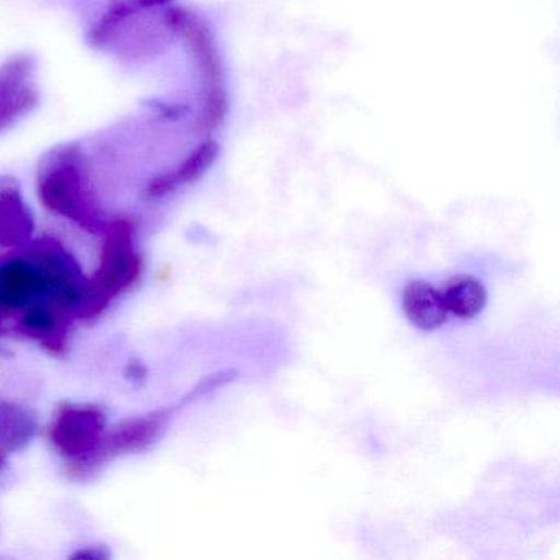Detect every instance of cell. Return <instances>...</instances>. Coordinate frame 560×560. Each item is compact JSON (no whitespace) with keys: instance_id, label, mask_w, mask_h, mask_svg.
Masks as SVG:
<instances>
[{"instance_id":"6da1fadb","label":"cell","mask_w":560,"mask_h":560,"mask_svg":"<svg viewBox=\"0 0 560 560\" xmlns=\"http://www.w3.org/2000/svg\"><path fill=\"white\" fill-rule=\"evenodd\" d=\"M91 186L88 159L80 147H57L42 156L37 175L42 205L90 234H97L106 229L107 222Z\"/></svg>"},{"instance_id":"7a4b0ae2","label":"cell","mask_w":560,"mask_h":560,"mask_svg":"<svg viewBox=\"0 0 560 560\" xmlns=\"http://www.w3.org/2000/svg\"><path fill=\"white\" fill-rule=\"evenodd\" d=\"M103 232L100 268L93 280L84 284L78 303L77 314L81 319L100 316L119 294L133 287L142 275V258L133 244V222L126 218L114 219L107 222Z\"/></svg>"},{"instance_id":"3957f363","label":"cell","mask_w":560,"mask_h":560,"mask_svg":"<svg viewBox=\"0 0 560 560\" xmlns=\"http://www.w3.org/2000/svg\"><path fill=\"white\" fill-rule=\"evenodd\" d=\"M31 261L38 275V294L51 306L77 311L86 280L77 258L57 238L44 237L32 247Z\"/></svg>"},{"instance_id":"277c9868","label":"cell","mask_w":560,"mask_h":560,"mask_svg":"<svg viewBox=\"0 0 560 560\" xmlns=\"http://www.w3.org/2000/svg\"><path fill=\"white\" fill-rule=\"evenodd\" d=\"M175 408L162 409L150 415L137 416L119 422L113 431H106L100 447L80 462H73L78 477L86 471L96 470L101 465L120 455L136 454L155 444L156 439L165 431L166 422L172 418Z\"/></svg>"},{"instance_id":"5b68a950","label":"cell","mask_w":560,"mask_h":560,"mask_svg":"<svg viewBox=\"0 0 560 560\" xmlns=\"http://www.w3.org/2000/svg\"><path fill=\"white\" fill-rule=\"evenodd\" d=\"M37 73L34 55H14L0 65V136L14 129L40 104Z\"/></svg>"},{"instance_id":"8992f818","label":"cell","mask_w":560,"mask_h":560,"mask_svg":"<svg viewBox=\"0 0 560 560\" xmlns=\"http://www.w3.org/2000/svg\"><path fill=\"white\" fill-rule=\"evenodd\" d=\"M106 416L93 405L61 406L50 425V441L73 462L90 457L106 434Z\"/></svg>"},{"instance_id":"52a82bcc","label":"cell","mask_w":560,"mask_h":560,"mask_svg":"<svg viewBox=\"0 0 560 560\" xmlns=\"http://www.w3.org/2000/svg\"><path fill=\"white\" fill-rule=\"evenodd\" d=\"M163 22L170 31L182 35L191 48L205 80V96L224 91L221 60L209 28L192 12L182 8L168 9L163 15Z\"/></svg>"},{"instance_id":"ba28073f","label":"cell","mask_w":560,"mask_h":560,"mask_svg":"<svg viewBox=\"0 0 560 560\" xmlns=\"http://www.w3.org/2000/svg\"><path fill=\"white\" fill-rule=\"evenodd\" d=\"M34 231V214L22 195L21 183L12 176H0V245L27 244Z\"/></svg>"},{"instance_id":"9c48e42d","label":"cell","mask_w":560,"mask_h":560,"mask_svg":"<svg viewBox=\"0 0 560 560\" xmlns=\"http://www.w3.org/2000/svg\"><path fill=\"white\" fill-rule=\"evenodd\" d=\"M219 156V145L214 140L201 143L178 168L172 172L155 176L149 185L143 188V199L155 201L172 195L182 186L191 185L206 175L209 168L214 165Z\"/></svg>"},{"instance_id":"30bf717a","label":"cell","mask_w":560,"mask_h":560,"mask_svg":"<svg viewBox=\"0 0 560 560\" xmlns=\"http://www.w3.org/2000/svg\"><path fill=\"white\" fill-rule=\"evenodd\" d=\"M38 294V275L27 258L12 257L0 264V306L21 310Z\"/></svg>"},{"instance_id":"8fae6325","label":"cell","mask_w":560,"mask_h":560,"mask_svg":"<svg viewBox=\"0 0 560 560\" xmlns=\"http://www.w3.org/2000/svg\"><path fill=\"white\" fill-rule=\"evenodd\" d=\"M402 307L412 326L422 330L438 329L448 319L441 290L428 281H411L402 293Z\"/></svg>"},{"instance_id":"7c38bea8","label":"cell","mask_w":560,"mask_h":560,"mask_svg":"<svg viewBox=\"0 0 560 560\" xmlns=\"http://www.w3.org/2000/svg\"><path fill=\"white\" fill-rule=\"evenodd\" d=\"M442 301L448 316L474 319L487 306L488 294L483 283L471 275H455L441 288Z\"/></svg>"},{"instance_id":"4fadbf2b","label":"cell","mask_w":560,"mask_h":560,"mask_svg":"<svg viewBox=\"0 0 560 560\" xmlns=\"http://www.w3.org/2000/svg\"><path fill=\"white\" fill-rule=\"evenodd\" d=\"M170 2H173V0H113L109 8L101 15L100 21L88 32V45L93 48L104 47L116 35L120 25L129 21L133 14L162 8V5L170 4Z\"/></svg>"},{"instance_id":"5bb4252c","label":"cell","mask_w":560,"mask_h":560,"mask_svg":"<svg viewBox=\"0 0 560 560\" xmlns=\"http://www.w3.org/2000/svg\"><path fill=\"white\" fill-rule=\"evenodd\" d=\"M61 310L55 306H34L25 311L21 320V329L28 337L37 339L45 349L55 355L65 352V323L60 317Z\"/></svg>"},{"instance_id":"9a60e30c","label":"cell","mask_w":560,"mask_h":560,"mask_svg":"<svg viewBox=\"0 0 560 560\" xmlns=\"http://www.w3.org/2000/svg\"><path fill=\"white\" fill-rule=\"evenodd\" d=\"M35 419L24 406L0 399V445L19 451L32 441Z\"/></svg>"},{"instance_id":"2e32d148","label":"cell","mask_w":560,"mask_h":560,"mask_svg":"<svg viewBox=\"0 0 560 560\" xmlns=\"http://www.w3.org/2000/svg\"><path fill=\"white\" fill-rule=\"evenodd\" d=\"M104 553L93 552V550H86V552L77 553L73 559H104Z\"/></svg>"},{"instance_id":"e0dca14e","label":"cell","mask_w":560,"mask_h":560,"mask_svg":"<svg viewBox=\"0 0 560 560\" xmlns=\"http://www.w3.org/2000/svg\"><path fill=\"white\" fill-rule=\"evenodd\" d=\"M0 465H2V454H0Z\"/></svg>"},{"instance_id":"ac0fdd59","label":"cell","mask_w":560,"mask_h":560,"mask_svg":"<svg viewBox=\"0 0 560 560\" xmlns=\"http://www.w3.org/2000/svg\"><path fill=\"white\" fill-rule=\"evenodd\" d=\"M0 311H2V306H0Z\"/></svg>"}]
</instances>
